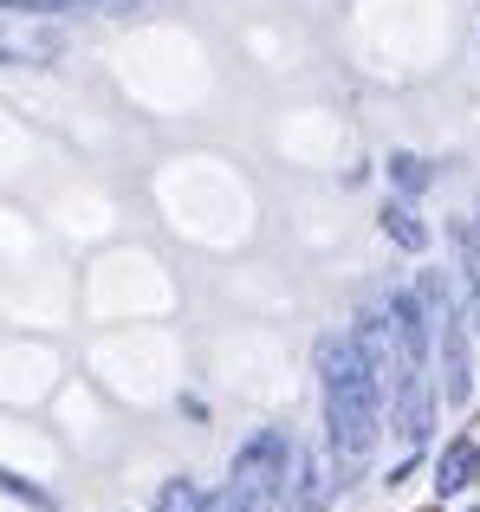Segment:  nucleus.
Listing matches in <instances>:
<instances>
[{"instance_id":"423d86ee","label":"nucleus","mask_w":480,"mask_h":512,"mask_svg":"<svg viewBox=\"0 0 480 512\" xmlns=\"http://www.w3.org/2000/svg\"><path fill=\"white\" fill-rule=\"evenodd\" d=\"M474 474H480V448L461 435V441H448L442 461H435V493H442V500H455V493L474 487Z\"/></svg>"},{"instance_id":"20e7f679","label":"nucleus","mask_w":480,"mask_h":512,"mask_svg":"<svg viewBox=\"0 0 480 512\" xmlns=\"http://www.w3.org/2000/svg\"><path fill=\"white\" fill-rule=\"evenodd\" d=\"M435 350H442V402H468L474 396V357H468V325L461 312H442L435 318Z\"/></svg>"},{"instance_id":"ddd939ff","label":"nucleus","mask_w":480,"mask_h":512,"mask_svg":"<svg viewBox=\"0 0 480 512\" xmlns=\"http://www.w3.org/2000/svg\"><path fill=\"white\" fill-rule=\"evenodd\" d=\"M474 325H480V299H474Z\"/></svg>"},{"instance_id":"f257e3e1","label":"nucleus","mask_w":480,"mask_h":512,"mask_svg":"<svg viewBox=\"0 0 480 512\" xmlns=\"http://www.w3.org/2000/svg\"><path fill=\"white\" fill-rule=\"evenodd\" d=\"M312 370H318V389H325L331 454H338V467H364L370 448H377V428H383V376H377V363H370L351 338L331 331V338L312 344Z\"/></svg>"},{"instance_id":"9d476101","label":"nucleus","mask_w":480,"mask_h":512,"mask_svg":"<svg viewBox=\"0 0 480 512\" xmlns=\"http://www.w3.org/2000/svg\"><path fill=\"white\" fill-rule=\"evenodd\" d=\"M150 512H202V487H195L189 474L163 480V487H156V506H150Z\"/></svg>"},{"instance_id":"7ed1b4c3","label":"nucleus","mask_w":480,"mask_h":512,"mask_svg":"<svg viewBox=\"0 0 480 512\" xmlns=\"http://www.w3.org/2000/svg\"><path fill=\"white\" fill-rule=\"evenodd\" d=\"M435 402H442V389L429 383V370L403 376V383L383 396V409H390V435L403 441V448H422V441H429V428H435Z\"/></svg>"},{"instance_id":"4468645a","label":"nucleus","mask_w":480,"mask_h":512,"mask_svg":"<svg viewBox=\"0 0 480 512\" xmlns=\"http://www.w3.org/2000/svg\"><path fill=\"white\" fill-rule=\"evenodd\" d=\"M474 512H480V506H474Z\"/></svg>"},{"instance_id":"39448f33","label":"nucleus","mask_w":480,"mask_h":512,"mask_svg":"<svg viewBox=\"0 0 480 512\" xmlns=\"http://www.w3.org/2000/svg\"><path fill=\"white\" fill-rule=\"evenodd\" d=\"M286 487H292V512H325L331 493H338V480H331V461H325V454L305 448V454H292Z\"/></svg>"},{"instance_id":"9b49d317","label":"nucleus","mask_w":480,"mask_h":512,"mask_svg":"<svg viewBox=\"0 0 480 512\" xmlns=\"http://www.w3.org/2000/svg\"><path fill=\"white\" fill-rule=\"evenodd\" d=\"M0 487H7V493H20V500H33V506H46V493H33L20 474H7V467H0Z\"/></svg>"},{"instance_id":"f8f14e48","label":"nucleus","mask_w":480,"mask_h":512,"mask_svg":"<svg viewBox=\"0 0 480 512\" xmlns=\"http://www.w3.org/2000/svg\"><path fill=\"white\" fill-rule=\"evenodd\" d=\"M0 59H7V33H0Z\"/></svg>"},{"instance_id":"1a4fd4ad","label":"nucleus","mask_w":480,"mask_h":512,"mask_svg":"<svg viewBox=\"0 0 480 512\" xmlns=\"http://www.w3.org/2000/svg\"><path fill=\"white\" fill-rule=\"evenodd\" d=\"M390 182H396V195H403V201H409V195H422V188H429V182H435V169H429V163H422V156H416V150H396V156H390Z\"/></svg>"},{"instance_id":"0eeeda50","label":"nucleus","mask_w":480,"mask_h":512,"mask_svg":"<svg viewBox=\"0 0 480 512\" xmlns=\"http://www.w3.org/2000/svg\"><path fill=\"white\" fill-rule=\"evenodd\" d=\"M383 234H390L403 253H422V247H429V221H422V214L409 208L403 195H396V201H383Z\"/></svg>"},{"instance_id":"6e6552de","label":"nucleus","mask_w":480,"mask_h":512,"mask_svg":"<svg viewBox=\"0 0 480 512\" xmlns=\"http://www.w3.org/2000/svg\"><path fill=\"white\" fill-rule=\"evenodd\" d=\"M13 13H117V7H137V0H0Z\"/></svg>"},{"instance_id":"f03ea898","label":"nucleus","mask_w":480,"mask_h":512,"mask_svg":"<svg viewBox=\"0 0 480 512\" xmlns=\"http://www.w3.org/2000/svg\"><path fill=\"white\" fill-rule=\"evenodd\" d=\"M286 474H292V435H286V428H260V435L240 441V454H234V487L266 493V500H273V493L286 487Z\"/></svg>"}]
</instances>
